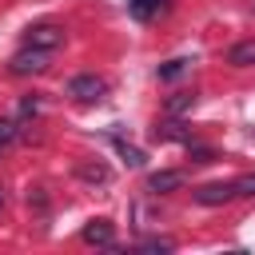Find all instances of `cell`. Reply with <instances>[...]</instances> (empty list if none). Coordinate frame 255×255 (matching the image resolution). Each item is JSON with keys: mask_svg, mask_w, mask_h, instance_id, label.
<instances>
[{"mask_svg": "<svg viewBox=\"0 0 255 255\" xmlns=\"http://www.w3.org/2000/svg\"><path fill=\"white\" fill-rule=\"evenodd\" d=\"M48 60H52V52L24 44V48H20V52L8 60V68H12L16 76H36V72H44V68H48Z\"/></svg>", "mask_w": 255, "mask_h": 255, "instance_id": "1", "label": "cell"}, {"mask_svg": "<svg viewBox=\"0 0 255 255\" xmlns=\"http://www.w3.org/2000/svg\"><path fill=\"white\" fill-rule=\"evenodd\" d=\"M104 92H108V80H104V76L84 72V76H72V80H68V96H76V100H84V104L100 100Z\"/></svg>", "mask_w": 255, "mask_h": 255, "instance_id": "2", "label": "cell"}, {"mask_svg": "<svg viewBox=\"0 0 255 255\" xmlns=\"http://www.w3.org/2000/svg\"><path fill=\"white\" fill-rule=\"evenodd\" d=\"M235 195H239V183H235V179H227V183H203V187H195V203H203V207L227 203V199H235Z\"/></svg>", "mask_w": 255, "mask_h": 255, "instance_id": "3", "label": "cell"}, {"mask_svg": "<svg viewBox=\"0 0 255 255\" xmlns=\"http://www.w3.org/2000/svg\"><path fill=\"white\" fill-rule=\"evenodd\" d=\"M80 235H84V243H92V247H116V223H112V219H88Z\"/></svg>", "mask_w": 255, "mask_h": 255, "instance_id": "4", "label": "cell"}, {"mask_svg": "<svg viewBox=\"0 0 255 255\" xmlns=\"http://www.w3.org/2000/svg\"><path fill=\"white\" fill-rule=\"evenodd\" d=\"M24 44L52 52V48L64 44V28H56V24H36V28H28V40H24Z\"/></svg>", "mask_w": 255, "mask_h": 255, "instance_id": "5", "label": "cell"}, {"mask_svg": "<svg viewBox=\"0 0 255 255\" xmlns=\"http://www.w3.org/2000/svg\"><path fill=\"white\" fill-rule=\"evenodd\" d=\"M167 4H171V0H128V16L147 24V20H155V16H159Z\"/></svg>", "mask_w": 255, "mask_h": 255, "instance_id": "6", "label": "cell"}, {"mask_svg": "<svg viewBox=\"0 0 255 255\" xmlns=\"http://www.w3.org/2000/svg\"><path fill=\"white\" fill-rule=\"evenodd\" d=\"M183 179H187L183 171H155V175L147 179V187H151L155 195H163V191H179V187H183Z\"/></svg>", "mask_w": 255, "mask_h": 255, "instance_id": "7", "label": "cell"}, {"mask_svg": "<svg viewBox=\"0 0 255 255\" xmlns=\"http://www.w3.org/2000/svg\"><path fill=\"white\" fill-rule=\"evenodd\" d=\"M227 64H235V68H251V64H255V40H239V44L227 52Z\"/></svg>", "mask_w": 255, "mask_h": 255, "instance_id": "8", "label": "cell"}, {"mask_svg": "<svg viewBox=\"0 0 255 255\" xmlns=\"http://www.w3.org/2000/svg\"><path fill=\"white\" fill-rule=\"evenodd\" d=\"M76 175H80L84 183H108V179H112V167H104V163H80Z\"/></svg>", "mask_w": 255, "mask_h": 255, "instance_id": "9", "label": "cell"}, {"mask_svg": "<svg viewBox=\"0 0 255 255\" xmlns=\"http://www.w3.org/2000/svg\"><path fill=\"white\" fill-rule=\"evenodd\" d=\"M191 108H195V92H179V96L167 100V116H183V112H191Z\"/></svg>", "mask_w": 255, "mask_h": 255, "instance_id": "10", "label": "cell"}, {"mask_svg": "<svg viewBox=\"0 0 255 255\" xmlns=\"http://www.w3.org/2000/svg\"><path fill=\"white\" fill-rule=\"evenodd\" d=\"M187 68H191V60H167V64L159 68V80H179Z\"/></svg>", "mask_w": 255, "mask_h": 255, "instance_id": "11", "label": "cell"}, {"mask_svg": "<svg viewBox=\"0 0 255 255\" xmlns=\"http://www.w3.org/2000/svg\"><path fill=\"white\" fill-rule=\"evenodd\" d=\"M16 135H20V124H16V120H0V143L8 147Z\"/></svg>", "mask_w": 255, "mask_h": 255, "instance_id": "12", "label": "cell"}, {"mask_svg": "<svg viewBox=\"0 0 255 255\" xmlns=\"http://www.w3.org/2000/svg\"><path fill=\"white\" fill-rule=\"evenodd\" d=\"M120 155H124L131 167H139V163H143V151H139V147H131V143H120Z\"/></svg>", "mask_w": 255, "mask_h": 255, "instance_id": "13", "label": "cell"}, {"mask_svg": "<svg viewBox=\"0 0 255 255\" xmlns=\"http://www.w3.org/2000/svg\"><path fill=\"white\" fill-rule=\"evenodd\" d=\"M139 251H175V243L171 239H143Z\"/></svg>", "mask_w": 255, "mask_h": 255, "instance_id": "14", "label": "cell"}, {"mask_svg": "<svg viewBox=\"0 0 255 255\" xmlns=\"http://www.w3.org/2000/svg\"><path fill=\"white\" fill-rule=\"evenodd\" d=\"M36 112H40V100H32V96H28V100L20 104V116H36Z\"/></svg>", "mask_w": 255, "mask_h": 255, "instance_id": "15", "label": "cell"}, {"mask_svg": "<svg viewBox=\"0 0 255 255\" xmlns=\"http://www.w3.org/2000/svg\"><path fill=\"white\" fill-rule=\"evenodd\" d=\"M0 211H4V191H0Z\"/></svg>", "mask_w": 255, "mask_h": 255, "instance_id": "16", "label": "cell"}, {"mask_svg": "<svg viewBox=\"0 0 255 255\" xmlns=\"http://www.w3.org/2000/svg\"><path fill=\"white\" fill-rule=\"evenodd\" d=\"M0 151H4V143H0Z\"/></svg>", "mask_w": 255, "mask_h": 255, "instance_id": "17", "label": "cell"}]
</instances>
